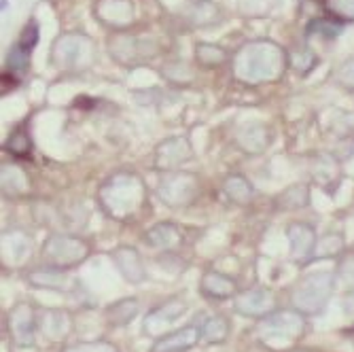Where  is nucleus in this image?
<instances>
[{
    "label": "nucleus",
    "mask_w": 354,
    "mask_h": 352,
    "mask_svg": "<svg viewBox=\"0 0 354 352\" xmlns=\"http://www.w3.org/2000/svg\"><path fill=\"white\" fill-rule=\"evenodd\" d=\"M138 312H140V302L136 297H125V299L111 304L104 310V318L111 327H123V325H130L138 316Z\"/></svg>",
    "instance_id": "obj_23"
},
{
    "label": "nucleus",
    "mask_w": 354,
    "mask_h": 352,
    "mask_svg": "<svg viewBox=\"0 0 354 352\" xmlns=\"http://www.w3.org/2000/svg\"><path fill=\"white\" fill-rule=\"evenodd\" d=\"M28 282L37 289H49V291H71L75 286V280L66 274V270H55V268H39L28 274Z\"/></svg>",
    "instance_id": "obj_17"
},
{
    "label": "nucleus",
    "mask_w": 354,
    "mask_h": 352,
    "mask_svg": "<svg viewBox=\"0 0 354 352\" xmlns=\"http://www.w3.org/2000/svg\"><path fill=\"white\" fill-rule=\"evenodd\" d=\"M111 259L117 266L119 274L132 284H138L147 280V270L142 263L140 252L134 246H119L111 252Z\"/></svg>",
    "instance_id": "obj_13"
},
{
    "label": "nucleus",
    "mask_w": 354,
    "mask_h": 352,
    "mask_svg": "<svg viewBox=\"0 0 354 352\" xmlns=\"http://www.w3.org/2000/svg\"><path fill=\"white\" fill-rule=\"evenodd\" d=\"M236 312L248 318H266L276 310V295L268 286H250V289L236 295Z\"/></svg>",
    "instance_id": "obj_10"
},
{
    "label": "nucleus",
    "mask_w": 354,
    "mask_h": 352,
    "mask_svg": "<svg viewBox=\"0 0 354 352\" xmlns=\"http://www.w3.org/2000/svg\"><path fill=\"white\" fill-rule=\"evenodd\" d=\"M337 75H339V81H342L346 87H354V57L348 59V62L344 64Z\"/></svg>",
    "instance_id": "obj_36"
},
{
    "label": "nucleus",
    "mask_w": 354,
    "mask_h": 352,
    "mask_svg": "<svg viewBox=\"0 0 354 352\" xmlns=\"http://www.w3.org/2000/svg\"><path fill=\"white\" fill-rule=\"evenodd\" d=\"M28 189H30L28 176L19 166L15 164L3 166V191L7 196H24Z\"/></svg>",
    "instance_id": "obj_27"
},
{
    "label": "nucleus",
    "mask_w": 354,
    "mask_h": 352,
    "mask_svg": "<svg viewBox=\"0 0 354 352\" xmlns=\"http://www.w3.org/2000/svg\"><path fill=\"white\" fill-rule=\"evenodd\" d=\"M306 318L297 310H274L270 316L261 318L259 325V340L272 348L291 346L304 335Z\"/></svg>",
    "instance_id": "obj_4"
},
{
    "label": "nucleus",
    "mask_w": 354,
    "mask_h": 352,
    "mask_svg": "<svg viewBox=\"0 0 354 352\" xmlns=\"http://www.w3.org/2000/svg\"><path fill=\"white\" fill-rule=\"evenodd\" d=\"M95 15L104 26H127L134 19V7L127 0H100L95 7Z\"/></svg>",
    "instance_id": "obj_18"
},
{
    "label": "nucleus",
    "mask_w": 354,
    "mask_h": 352,
    "mask_svg": "<svg viewBox=\"0 0 354 352\" xmlns=\"http://www.w3.org/2000/svg\"><path fill=\"white\" fill-rule=\"evenodd\" d=\"M153 166L159 172H174L193 159V147L185 136H174L159 142L153 155Z\"/></svg>",
    "instance_id": "obj_9"
},
{
    "label": "nucleus",
    "mask_w": 354,
    "mask_h": 352,
    "mask_svg": "<svg viewBox=\"0 0 354 352\" xmlns=\"http://www.w3.org/2000/svg\"><path fill=\"white\" fill-rule=\"evenodd\" d=\"M187 312V302L180 297H172L164 304H159L145 316V333L149 335H166L170 333V327Z\"/></svg>",
    "instance_id": "obj_11"
},
{
    "label": "nucleus",
    "mask_w": 354,
    "mask_h": 352,
    "mask_svg": "<svg viewBox=\"0 0 354 352\" xmlns=\"http://www.w3.org/2000/svg\"><path fill=\"white\" fill-rule=\"evenodd\" d=\"M225 57H227L225 49L218 47V45H214V43H200L196 47V59L202 64L204 68H216V66H221V64L225 62Z\"/></svg>",
    "instance_id": "obj_28"
},
{
    "label": "nucleus",
    "mask_w": 354,
    "mask_h": 352,
    "mask_svg": "<svg viewBox=\"0 0 354 352\" xmlns=\"http://www.w3.org/2000/svg\"><path fill=\"white\" fill-rule=\"evenodd\" d=\"M272 134L266 125L259 123H250L238 132V147L246 151L248 155H259L270 147Z\"/></svg>",
    "instance_id": "obj_20"
},
{
    "label": "nucleus",
    "mask_w": 354,
    "mask_h": 352,
    "mask_svg": "<svg viewBox=\"0 0 354 352\" xmlns=\"http://www.w3.org/2000/svg\"><path fill=\"white\" fill-rule=\"evenodd\" d=\"M200 291L204 297L208 299H230V297H236L238 295V282L234 278H230L227 274H221V272H214V270H208L204 276H202V282H200Z\"/></svg>",
    "instance_id": "obj_15"
},
{
    "label": "nucleus",
    "mask_w": 354,
    "mask_h": 352,
    "mask_svg": "<svg viewBox=\"0 0 354 352\" xmlns=\"http://www.w3.org/2000/svg\"><path fill=\"white\" fill-rule=\"evenodd\" d=\"M53 64L64 71H81L93 57V45L81 35H64L51 47Z\"/></svg>",
    "instance_id": "obj_7"
},
{
    "label": "nucleus",
    "mask_w": 354,
    "mask_h": 352,
    "mask_svg": "<svg viewBox=\"0 0 354 352\" xmlns=\"http://www.w3.org/2000/svg\"><path fill=\"white\" fill-rule=\"evenodd\" d=\"M230 329H232L230 318H225L221 314L204 318V323L200 325L202 340L208 342V344H223L225 340L230 337Z\"/></svg>",
    "instance_id": "obj_25"
},
{
    "label": "nucleus",
    "mask_w": 354,
    "mask_h": 352,
    "mask_svg": "<svg viewBox=\"0 0 354 352\" xmlns=\"http://www.w3.org/2000/svg\"><path fill=\"white\" fill-rule=\"evenodd\" d=\"M310 172H312L314 183L323 189L331 191L339 183V164L331 155H318L316 159H312Z\"/></svg>",
    "instance_id": "obj_22"
},
{
    "label": "nucleus",
    "mask_w": 354,
    "mask_h": 352,
    "mask_svg": "<svg viewBox=\"0 0 354 352\" xmlns=\"http://www.w3.org/2000/svg\"><path fill=\"white\" fill-rule=\"evenodd\" d=\"M286 64L288 57L280 45L270 41H252L238 51L234 59V71L240 81L270 83L282 77Z\"/></svg>",
    "instance_id": "obj_2"
},
{
    "label": "nucleus",
    "mask_w": 354,
    "mask_h": 352,
    "mask_svg": "<svg viewBox=\"0 0 354 352\" xmlns=\"http://www.w3.org/2000/svg\"><path fill=\"white\" fill-rule=\"evenodd\" d=\"M111 53L117 62L125 64V66L138 64L140 59H147L149 55V51H145V43H140L134 37H115L111 43Z\"/></svg>",
    "instance_id": "obj_21"
},
{
    "label": "nucleus",
    "mask_w": 354,
    "mask_h": 352,
    "mask_svg": "<svg viewBox=\"0 0 354 352\" xmlns=\"http://www.w3.org/2000/svg\"><path fill=\"white\" fill-rule=\"evenodd\" d=\"M145 242L157 250H172L183 242V232L176 223L164 221L145 232Z\"/></svg>",
    "instance_id": "obj_19"
},
{
    "label": "nucleus",
    "mask_w": 354,
    "mask_h": 352,
    "mask_svg": "<svg viewBox=\"0 0 354 352\" xmlns=\"http://www.w3.org/2000/svg\"><path fill=\"white\" fill-rule=\"evenodd\" d=\"M39 37H41V30H39V24L37 21H30L24 30H21V37H19V45L24 49H32L37 43H39Z\"/></svg>",
    "instance_id": "obj_33"
},
{
    "label": "nucleus",
    "mask_w": 354,
    "mask_h": 352,
    "mask_svg": "<svg viewBox=\"0 0 354 352\" xmlns=\"http://www.w3.org/2000/svg\"><path fill=\"white\" fill-rule=\"evenodd\" d=\"M288 242H291V252L299 263H306L316 250V234L306 223H293L286 230Z\"/></svg>",
    "instance_id": "obj_16"
},
{
    "label": "nucleus",
    "mask_w": 354,
    "mask_h": 352,
    "mask_svg": "<svg viewBox=\"0 0 354 352\" xmlns=\"http://www.w3.org/2000/svg\"><path fill=\"white\" fill-rule=\"evenodd\" d=\"M7 151L11 153V155H15V157H26L28 153H30V138H28V134L24 132V130H15L11 136H9V140H7Z\"/></svg>",
    "instance_id": "obj_31"
},
{
    "label": "nucleus",
    "mask_w": 354,
    "mask_h": 352,
    "mask_svg": "<svg viewBox=\"0 0 354 352\" xmlns=\"http://www.w3.org/2000/svg\"><path fill=\"white\" fill-rule=\"evenodd\" d=\"M342 30V24L337 21H327V19H316L308 26V35H320V37H327V39H333L339 35Z\"/></svg>",
    "instance_id": "obj_32"
},
{
    "label": "nucleus",
    "mask_w": 354,
    "mask_h": 352,
    "mask_svg": "<svg viewBox=\"0 0 354 352\" xmlns=\"http://www.w3.org/2000/svg\"><path fill=\"white\" fill-rule=\"evenodd\" d=\"M288 64L291 68L299 75H308L314 66H316V55L310 47H297L288 55Z\"/></svg>",
    "instance_id": "obj_29"
},
{
    "label": "nucleus",
    "mask_w": 354,
    "mask_h": 352,
    "mask_svg": "<svg viewBox=\"0 0 354 352\" xmlns=\"http://www.w3.org/2000/svg\"><path fill=\"white\" fill-rule=\"evenodd\" d=\"M98 202L104 214L115 221H132L147 206L145 180L134 172L113 174L98 191Z\"/></svg>",
    "instance_id": "obj_1"
},
{
    "label": "nucleus",
    "mask_w": 354,
    "mask_h": 352,
    "mask_svg": "<svg viewBox=\"0 0 354 352\" xmlns=\"http://www.w3.org/2000/svg\"><path fill=\"white\" fill-rule=\"evenodd\" d=\"M64 352H117L111 344H104V342H98V344H81V346H73V348H66Z\"/></svg>",
    "instance_id": "obj_34"
},
{
    "label": "nucleus",
    "mask_w": 354,
    "mask_h": 352,
    "mask_svg": "<svg viewBox=\"0 0 354 352\" xmlns=\"http://www.w3.org/2000/svg\"><path fill=\"white\" fill-rule=\"evenodd\" d=\"M73 329V318L64 310H43L39 312V333L49 342L66 340Z\"/></svg>",
    "instance_id": "obj_14"
},
{
    "label": "nucleus",
    "mask_w": 354,
    "mask_h": 352,
    "mask_svg": "<svg viewBox=\"0 0 354 352\" xmlns=\"http://www.w3.org/2000/svg\"><path fill=\"white\" fill-rule=\"evenodd\" d=\"M333 274L323 270V272H314L308 274L301 282L293 289L291 302L297 312L306 314H318L323 312L325 306L329 304V297L333 293Z\"/></svg>",
    "instance_id": "obj_5"
},
{
    "label": "nucleus",
    "mask_w": 354,
    "mask_h": 352,
    "mask_svg": "<svg viewBox=\"0 0 354 352\" xmlns=\"http://www.w3.org/2000/svg\"><path fill=\"white\" fill-rule=\"evenodd\" d=\"M310 204V187L299 183L284 189L282 194L276 198V206L280 210H299Z\"/></svg>",
    "instance_id": "obj_26"
},
{
    "label": "nucleus",
    "mask_w": 354,
    "mask_h": 352,
    "mask_svg": "<svg viewBox=\"0 0 354 352\" xmlns=\"http://www.w3.org/2000/svg\"><path fill=\"white\" fill-rule=\"evenodd\" d=\"M7 327H9V333L17 346L32 348L37 344L39 314L32 310L30 304H17L7 316Z\"/></svg>",
    "instance_id": "obj_8"
},
{
    "label": "nucleus",
    "mask_w": 354,
    "mask_h": 352,
    "mask_svg": "<svg viewBox=\"0 0 354 352\" xmlns=\"http://www.w3.org/2000/svg\"><path fill=\"white\" fill-rule=\"evenodd\" d=\"M329 7L337 15L354 17V0H329Z\"/></svg>",
    "instance_id": "obj_35"
},
{
    "label": "nucleus",
    "mask_w": 354,
    "mask_h": 352,
    "mask_svg": "<svg viewBox=\"0 0 354 352\" xmlns=\"http://www.w3.org/2000/svg\"><path fill=\"white\" fill-rule=\"evenodd\" d=\"M200 340H202L200 325L191 323V325H185L176 331H170L162 337H157L153 352H185V350H191L193 346H198Z\"/></svg>",
    "instance_id": "obj_12"
},
{
    "label": "nucleus",
    "mask_w": 354,
    "mask_h": 352,
    "mask_svg": "<svg viewBox=\"0 0 354 352\" xmlns=\"http://www.w3.org/2000/svg\"><path fill=\"white\" fill-rule=\"evenodd\" d=\"M28 64H30V51L24 49L21 45L13 47L9 51V57H7V68L15 75H21L28 71Z\"/></svg>",
    "instance_id": "obj_30"
},
{
    "label": "nucleus",
    "mask_w": 354,
    "mask_h": 352,
    "mask_svg": "<svg viewBox=\"0 0 354 352\" xmlns=\"http://www.w3.org/2000/svg\"><path fill=\"white\" fill-rule=\"evenodd\" d=\"M200 196V180L189 172H166L157 183V198L168 208L180 210L191 206Z\"/></svg>",
    "instance_id": "obj_6"
},
{
    "label": "nucleus",
    "mask_w": 354,
    "mask_h": 352,
    "mask_svg": "<svg viewBox=\"0 0 354 352\" xmlns=\"http://www.w3.org/2000/svg\"><path fill=\"white\" fill-rule=\"evenodd\" d=\"M223 194L227 196V200H232L234 204H248L254 196V189L250 185V180L242 174H232L223 180Z\"/></svg>",
    "instance_id": "obj_24"
},
{
    "label": "nucleus",
    "mask_w": 354,
    "mask_h": 352,
    "mask_svg": "<svg viewBox=\"0 0 354 352\" xmlns=\"http://www.w3.org/2000/svg\"><path fill=\"white\" fill-rule=\"evenodd\" d=\"M41 254H43L45 266L55 268V270H71V268L81 266L89 257L91 246L79 236L53 234L45 240Z\"/></svg>",
    "instance_id": "obj_3"
}]
</instances>
